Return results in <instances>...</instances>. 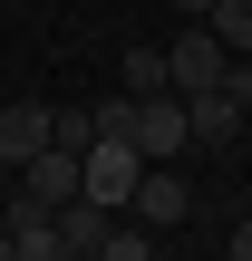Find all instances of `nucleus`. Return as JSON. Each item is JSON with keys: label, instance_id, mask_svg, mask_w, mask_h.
Segmentation results:
<instances>
[{"label": "nucleus", "instance_id": "1", "mask_svg": "<svg viewBox=\"0 0 252 261\" xmlns=\"http://www.w3.org/2000/svg\"><path fill=\"white\" fill-rule=\"evenodd\" d=\"M136 174H146V155H136V136H97V145L78 155V194H87V203H107V213H126V194H136Z\"/></svg>", "mask_w": 252, "mask_h": 261}, {"label": "nucleus", "instance_id": "2", "mask_svg": "<svg viewBox=\"0 0 252 261\" xmlns=\"http://www.w3.org/2000/svg\"><path fill=\"white\" fill-rule=\"evenodd\" d=\"M223 68H233V48L214 39V19H185V29H175V48H165V77H175V97H185V87H214Z\"/></svg>", "mask_w": 252, "mask_h": 261}, {"label": "nucleus", "instance_id": "3", "mask_svg": "<svg viewBox=\"0 0 252 261\" xmlns=\"http://www.w3.org/2000/svg\"><path fill=\"white\" fill-rule=\"evenodd\" d=\"M185 145H194L185 97H175V87H165V97H136V155H146V165H175Z\"/></svg>", "mask_w": 252, "mask_h": 261}, {"label": "nucleus", "instance_id": "4", "mask_svg": "<svg viewBox=\"0 0 252 261\" xmlns=\"http://www.w3.org/2000/svg\"><path fill=\"white\" fill-rule=\"evenodd\" d=\"M126 213H136L146 232H175V223L194 213V194H185V174H175V165H146V174H136V194H126Z\"/></svg>", "mask_w": 252, "mask_h": 261}, {"label": "nucleus", "instance_id": "5", "mask_svg": "<svg viewBox=\"0 0 252 261\" xmlns=\"http://www.w3.org/2000/svg\"><path fill=\"white\" fill-rule=\"evenodd\" d=\"M243 116H252V107L223 87V77H214V87H185V126H194V145H233Z\"/></svg>", "mask_w": 252, "mask_h": 261}, {"label": "nucleus", "instance_id": "6", "mask_svg": "<svg viewBox=\"0 0 252 261\" xmlns=\"http://www.w3.org/2000/svg\"><path fill=\"white\" fill-rule=\"evenodd\" d=\"M10 261H58V213H49L39 194L10 203Z\"/></svg>", "mask_w": 252, "mask_h": 261}, {"label": "nucleus", "instance_id": "7", "mask_svg": "<svg viewBox=\"0 0 252 261\" xmlns=\"http://www.w3.org/2000/svg\"><path fill=\"white\" fill-rule=\"evenodd\" d=\"M19 194H39V203L58 213V203L78 194V155H68V145H39V155L19 165Z\"/></svg>", "mask_w": 252, "mask_h": 261}, {"label": "nucleus", "instance_id": "8", "mask_svg": "<svg viewBox=\"0 0 252 261\" xmlns=\"http://www.w3.org/2000/svg\"><path fill=\"white\" fill-rule=\"evenodd\" d=\"M39 145H49V107L39 97H10L0 107V165H29Z\"/></svg>", "mask_w": 252, "mask_h": 261}, {"label": "nucleus", "instance_id": "9", "mask_svg": "<svg viewBox=\"0 0 252 261\" xmlns=\"http://www.w3.org/2000/svg\"><path fill=\"white\" fill-rule=\"evenodd\" d=\"M97 242H107V203H87V194H68V203H58V252L97 261Z\"/></svg>", "mask_w": 252, "mask_h": 261}, {"label": "nucleus", "instance_id": "10", "mask_svg": "<svg viewBox=\"0 0 252 261\" xmlns=\"http://www.w3.org/2000/svg\"><path fill=\"white\" fill-rule=\"evenodd\" d=\"M117 87H126V97H165V87H175V77H165V48H126V58H117Z\"/></svg>", "mask_w": 252, "mask_h": 261}, {"label": "nucleus", "instance_id": "11", "mask_svg": "<svg viewBox=\"0 0 252 261\" xmlns=\"http://www.w3.org/2000/svg\"><path fill=\"white\" fill-rule=\"evenodd\" d=\"M146 252H155V232H146L136 213H126V223L107 213V242H97V261H146Z\"/></svg>", "mask_w": 252, "mask_h": 261}, {"label": "nucleus", "instance_id": "12", "mask_svg": "<svg viewBox=\"0 0 252 261\" xmlns=\"http://www.w3.org/2000/svg\"><path fill=\"white\" fill-rule=\"evenodd\" d=\"M204 19H214V39H223L233 58H252V0H214Z\"/></svg>", "mask_w": 252, "mask_h": 261}, {"label": "nucleus", "instance_id": "13", "mask_svg": "<svg viewBox=\"0 0 252 261\" xmlns=\"http://www.w3.org/2000/svg\"><path fill=\"white\" fill-rule=\"evenodd\" d=\"M49 145L87 155V145H97V116H87V107H49Z\"/></svg>", "mask_w": 252, "mask_h": 261}, {"label": "nucleus", "instance_id": "14", "mask_svg": "<svg viewBox=\"0 0 252 261\" xmlns=\"http://www.w3.org/2000/svg\"><path fill=\"white\" fill-rule=\"evenodd\" d=\"M233 261H252V213H243V223H233Z\"/></svg>", "mask_w": 252, "mask_h": 261}, {"label": "nucleus", "instance_id": "15", "mask_svg": "<svg viewBox=\"0 0 252 261\" xmlns=\"http://www.w3.org/2000/svg\"><path fill=\"white\" fill-rule=\"evenodd\" d=\"M175 10H185V19H204V10H214V0H175Z\"/></svg>", "mask_w": 252, "mask_h": 261}, {"label": "nucleus", "instance_id": "16", "mask_svg": "<svg viewBox=\"0 0 252 261\" xmlns=\"http://www.w3.org/2000/svg\"><path fill=\"white\" fill-rule=\"evenodd\" d=\"M0 261H10V223H0Z\"/></svg>", "mask_w": 252, "mask_h": 261}, {"label": "nucleus", "instance_id": "17", "mask_svg": "<svg viewBox=\"0 0 252 261\" xmlns=\"http://www.w3.org/2000/svg\"><path fill=\"white\" fill-rule=\"evenodd\" d=\"M0 10H19V0H0Z\"/></svg>", "mask_w": 252, "mask_h": 261}]
</instances>
